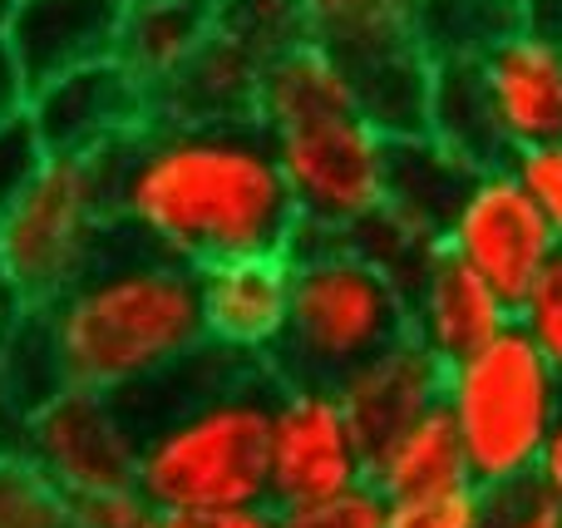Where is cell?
<instances>
[{
  "label": "cell",
  "instance_id": "31",
  "mask_svg": "<svg viewBox=\"0 0 562 528\" xmlns=\"http://www.w3.org/2000/svg\"><path fill=\"white\" fill-rule=\"evenodd\" d=\"M40 164H45V148H40L35 128L25 119L0 124V213L25 193V183L40 173Z\"/></svg>",
  "mask_w": 562,
  "mask_h": 528
},
{
  "label": "cell",
  "instance_id": "34",
  "mask_svg": "<svg viewBox=\"0 0 562 528\" xmlns=\"http://www.w3.org/2000/svg\"><path fill=\"white\" fill-rule=\"evenodd\" d=\"M25 104H30V79H25V69H20L15 49L0 35V124L25 119Z\"/></svg>",
  "mask_w": 562,
  "mask_h": 528
},
{
  "label": "cell",
  "instance_id": "22",
  "mask_svg": "<svg viewBox=\"0 0 562 528\" xmlns=\"http://www.w3.org/2000/svg\"><path fill=\"white\" fill-rule=\"evenodd\" d=\"M429 138L459 158L464 168H504L508 144L498 138V124L488 114L484 85H479L474 59H435L429 79Z\"/></svg>",
  "mask_w": 562,
  "mask_h": 528
},
{
  "label": "cell",
  "instance_id": "18",
  "mask_svg": "<svg viewBox=\"0 0 562 528\" xmlns=\"http://www.w3.org/2000/svg\"><path fill=\"white\" fill-rule=\"evenodd\" d=\"M262 69V59L217 35L207 20L198 49L154 89V114L178 119V124H252Z\"/></svg>",
  "mask_w": 562,
  "mask_h": 528
},
{
  "label": "cell",
  "instance_id": "33",
  "mask_svg": "<svg viewBox=\"0 0 562 528\" xmlns=\"http://www.w3.org/2000/svg\"><path fill=\"white\" fill-rule=\"evenodd\" d=\"M164 528H277L272 504H207V509H173Z\"/></svg>",
  "mask_w": 562,
  "mask_h": 528
},
{
  "label": "cell",
  "instance_id": "14",
  "mask_svg": "<svg viewBox=\"0 0 562 528\" xmlns=\"http://www.w3.org/2000/svg\"><path fill=\"white\" fill-rule=\"evenodd\" d=\"M488 114L508 158L528 144H548L562 134V45L538 30H514L484 55H474Z\"/></svg>",
  "mask_w": 562,
  "mask_h": 528
},
{
  "label": "cell",
  "instance_id": "19",
  "mask_svg": "<svg viewBox=\"0 0 562 528\" xmlns=\"http://www.w3.org/2000/svg\"><path fill=\"white\" fill-rule=\"evenodd\" d=\"M469 178H474V168H464L429 134L390 138V148H385V203H380V217L395 223L405 237H415L419 247H435Z\"/></svg>",
  "mask_w": 562,
  "mask_h": 528
},
{
  "label": "cell",
  "instance_id": "39",
  "mask_svg": "<svg viewBox=\"0 0 562 528\" xmlns=\"http://www.w3.org/2000/svg\"><path fill=\"white\" fill-rule=\"evenodd\" d=\"M207 5H217V0H207Z\"/></svg>",
  "mask_w": 562,
  "mask_h": 528
},
{
  "label": "cell",
  "instance_id": "5",
  "mask_svg": "<svg viewBox=\"0 0 562 528\" xmlns=\"http://www.w3.org/2000/svg\"><path fill=\"white\" fill-rule=\"evenodd\" d=\"M286 257V332L267 361L281 385H336L385 346L405 341V282L356 237L301 227Z\"/></svg>",
  "mask_w": 562,
  "mask_h": 528
},
{
  "label": "cell",
  "instance_id": "8",
  "mask_svg": "<svg viewBox=\"0 0 562 528\" xmlns=\"http://www.w3.org/2000/svg\"><path fill=\"white\" fill-rule=\"evenodd\" d=\"M69 499L128 490L138 470V420L119 395L59 385L20 420L15 454Z\"/></svg>",
  "mask_w": 562,
  "mask_h": 528
},
{
  "label": "cell",
  "instance_id": "1",
  "mask_svg": "<svg viewBox=\"0 0 562 528\" xmlns=\"http://www.w3.org/2000/svg\"><path fill=\"white\" fill-rule=\"evenodd\" d=\"M109 213L124 237L183 267L291 252L301 223L257 124L148 119L104 154Z\"/></svg>",
  "mask_w": 562,
  "mask_h": 528
},
{
  "label": "cell",
  "instance_id": "10",
  "mask_svg": "<svg viewBox=\"0 0 562 528\" xmlns=\"http://www.w3.org/2000/svg\"><path fill=\"white\" fill-rule=\"evenodd\" d=\"M366 484V450L350 430L330 385H281L267 420V504L286 509L301 499Z\"/></svg>",
  "mask_w": 562,
  "mask_h": 528
},
{
  "label": "cell",
  "instance_id": "3",
  "mask_svg": "<svg viewBox=\"0 0 562 528\" xmlns=\"http://www.w3.org/2000/svg\"><path fill=\"white\" fill-rule=\"evenodd\" d=\"M252 124L306 233L350 237L380 213L390 138L360 114L346 69L316 45L301 40L262 69Z\"/></svg>",
  "mask_w": 562,
  "mask_h": 528
},
{
  "label": "cell",
  "instance_id": "28",
  "mask_svg": "<svg viewBox=\"0 0 562 528\" xmlns=\"http://www.w3.org/2000/svg\"><path fill=\"white\" fill-rule=\"evenodd\" d=\"M380 519H385V499L370 484L277 509V528H380Z\"/></svg>",
  "mask_w": 562,
  "mask_h": 528
},
{
  "label": "cell",
  "instance_id": "13",
  "mask_svg": "<svg viewBox=\"0 0 562 528\" xmlns=\"http://www.w3.org/2000/svg\"><path fill=\"white\" fill-rule=\"evenodd\" d=\"M286 252L223 257V262L198 267V316H203V341L213 351L243 356V361H272L281 332H286Z\"/></svg>",
  "mask_w": 562,
  "mask_h": 528
},
{
  "label": "cell",
  "instance_id": "4",
  "mask_svg": "<svg viewBox=\"0 0 562 528\" xmlns=\"http://www.w3.org/2000/svg\"><path fill=\"white\" fill-rule=\"evenodd\" d=\"M277 375L267 361H237L233 375L193 385L173 415L138 430L134 490L158 514L207 504H267V420Z\"/></svg>",
  "mask_w": 562,
  "mask_h": 528
},
{
  "label": "cell",
  "instance_id": "32",
  "mask_svg": "<svg viewBox=\"0 0 562 528\" xmlns=\"http://www.w3.org/2000/svg\"><path fill=\"white\" fill-rule=\"evenodd\" d=\"M75 519H79V528H164V514H158L134 484H128V490L75 499Z\"/></svg>",
  "mask_w": 562,
  "mask_h": 528
},
{
  "label": "cell",
  "instance_id": "11",
  "mask_svg": "<svg viewBox=\"0 0 562 528\" xmlns=\"http://www.w3.org/2000/svg\"><path fill=\"white\" fill-rule=\"evenodd\" d=\"M154 119V94L119 59H94L30 89L25 124L45 158H99Z\"/></svg>",
  "mask_w": 562,
  "mask_h": 528
},
{
  "label": "cell",
  "instance_id": "25",
  "mask_svg": "<svg viewBox=\"0 0 562 528\" xmlns=\"http://www.w3.org/2000/svg\"><path fill=\"white\" fill-rule=\"evenodd\" d=\"M0 528H79L75 499L45 484L25 460L0 454Z\"/></svg>",
  "mask_w": 562,
  "mask_h": 528
},
{
  "label": "cell",
  "instance_id": "35",
  "mask_svg": "<svg viewBox=\"0 0 562 528\" xmlns=\"http://www.w3.org/2000/svg\"><path fill=\"white\" fill-rule=\"evenodd\" d=\"M533 480L562 504V405H558V415H553V430H548V440H543V454H538Z\"/></svg>",
  "mask_w": 562,
  "mask_h": 528
},
{
  "label": "cell",
  "instance_id": "27",
  "mask_svg": "<svg viewBox=\"0 0 562 528\" xmlns=\"http://www.w3.org/2000/svg\"><path fill=\"white\" fill-rule=\"evenodd\" d=\"M514 326L538 346V356L553 366V375L562 381V252L524 292V302L514 306Z\"/></svg>",
  "mask_w": 562,
  "mask_h": 528
},
{
  "label": "cell",
  "instance_id": "23",
  "mask_svg": "<svg viewBox=\"0 0 562 528\" xmlns=\"http://www.w3.org/2000/svg\"><path fill=\"white\" fill-rule=\"evenodd\" d=\"M514 30H524L518 0H425L429 59H474Z\"/></svg>",
  "mask_w": 562,
  "mask_h": 528
},
{
  "label": "cell",
  "instance_id": "38",
  "mask_svg": "<svg viewBox=\"0 0 562 528\" xmlns=\"http://www.w3.org/2000/svg\"><path fill=\"white\" fill-rule=\"evenodd\" d=\"M10 10H15V0H0V30H5V20H10Z\"/></svg>",
  "mask_w": 562,
  "mask_h": 528
},
{
  "label": "cell",
  "instance_id": "26",
  "mask_svg": "<svg viewBox=\"0 0 562 528\" xmlns=\"http://www.w3.org/2000/svg\"><path fill=\"white\" fill-rule=\"evenodd\" d=\"M380 528H484V490L474 480H454L425 494L385 499Z\"/></svg>",
  "mask_w": 562,
  "mask_h": 528
},
{
  "label": "cell",
  "instance_id": "21",
  "mask_svg": "<svg viewBox=\"0 0 562 528\" xmlns=\"http://www.w3.org/2000/svg\"><path fill=\"white\" fill-rule=\"evenodd\" d=\"M213 5L207 0H128L119 20L114 59L154 94L207 35Z\"/></svg>",
  "mask_w": 562,
  "mask_h": 528
},
{
  "label": "cell",
  "instance_id": "9",
  "mask_svg": "<svg viewBox=\"0 0 562 528\" xmlns=\"http://www.w3.org/2000/svg\"><path fill=\"white\" fill-rule=\"evenodd\" d=\"M439 247L454 252L474 277H484L508 306L524 302V292L548 272V262L562 252L553 227L533 207L514 173L504 168H479L464 183L454 213H449Z\"/></svg>",
  "mask_w": 562,
  "mask_h": 528
},
{
  "label": "cell",
  "instance_id": "24",
  "mask_svg": "<svg viewBox=\"0 0 562 528\" xmlns=\"http://www.w3.org/2000/svg\"><path fill=\"white\" fill-rule=\"evenodd\" d=\"M213 30L243 45L252 59L272 65L291 45L306 40L301 30V5L296 0H217L213 5Z\"/></svg>",
  "mask_w": 562,
  "mask_h": 528
},
{
  "label": "cell",
  "instance_id": "2",
  "mask_svg": "<svg viewBox=\"0 0 562 528\" xmlns=\"http://www.w3.org/2000/svg\"><path fill=\"white\" fill-rule=\"evenodd\" d=\"M65 385L134 395L203 351L198 272L114 227L99 262L45 306Z\"/></svg>",
  "mask_w": 562,
  "mask_h": 528
},
{
  "label": "cell",
  "instance_id": "16",
  "mask_svg": "<svg viewBox=\"0 0 562 528\" xmlns=\"http://www.w3.org/2000/svg\"><path fill=\"white\" fill-rule=\"evenodd\" d=\"M124 5L128 0H15L0 35L35 89L79 65L114 59Z\"/></svg>",
  "mask_w": 562,
  "mask_h": 528
},
{
  "label": "cell",
  "instance_id": "7",
  "mask_svg": "<svg viewBox=\"0 0 562 528\" xmlns=\"http://www.w3.org/2000/svg\"><path fill=\"white\" fill-rule=\"evenodd\" d=\"M114 237L109 173L99 158H45L25 193L0 213V282L10 302L45 312Z\"/></svg>",
  "mask_w": 562,
  "mask_h": 528
},
{
  "label": "cell",
  "instance_id": "30",
  "mask_svg": "<svg viewBox=\"0 0 562 528\" xmlns=\"http://www.w3.org/2000/svg\"><path fill=\"white\" fill-rule=\"evenodd\" d=\"M484 528H562V504L528 474L484 490Z\"/></svg>",
  "mask_w": 562,
  "mask_h": 528
},
{
  "label": "cell",
  "instance_id": "36",
  "mask_svg": "<svg viewBox=\"0 0 562 528\" xmlns=\"http://www.w3.org/2000/svg\"><path fill=\"white\" fill-rule=\"evenodd\" d=\"M518 5H524V30H538L562 45V0H518Z\"/></svg>",
  "mask_w": 562,
  "mask_h": 528
},
{
  "label": "cell",
  "instance_id": "12",
  "mask_svg": "<svg viewBox=\"0 0 562 528\" xmlns=\"http://www.w3.org/2000/svg\"><path fill=\"white\" fill-rule=\"evenodd\" d=\"M508 326H514V306L439 243L425 247L405 272V336L425 346L439 366L464 361Z\"/></svg>",
  "mask_w": 562,
  "mask_h": 528
},
{
  "label": "cell",
  "instance_id": "37",
  "mask_svg": "<svg viewBox=\"0 0 562 528\" xmlns=\"http://www.w3.org/2000/svg\"><path fill=\"white\" fill-rule=\"evenodd\" d=\"M10 312H15V302H10L5 282H0V326H5V322H10Z\"/></svg>",
  "mask_w": 562,
  "mask_h": 528
},
{
  "label": "cell",
  "instance_id": "20",
  "mask_svg": "<svg viewBox=\"0 0 562 528\" xmlns=\"http://www.w3.org/2000/svg\"><path fill=\"white\" fill-rule=\"evenodd\" d=\"M454 480H469L464 450H459V435L439 405L400 425L395 435H385L375 450H366V484L380 499H405V494H425Z\"/></svg>",
  "mask_w": 562,
  "mask_h": 528
},
{
  "label": "cell",
  "instance_id": "17",
  "mask_svg": "<svg viewBox=\"0 0 562 528\" xmlns=\"http://www.w3.org/2000/svg\"><path fill=\"white\" fill-rule=\"evenodd\" d=\"M439 385H445V366H439L425 346H415L405 336V341L385 346L380 356H370L366 366H356L350 375H340L330 391H336L360 450H375L400 425L435 411Z\"/></svg>",
  "mask_w": 562,
  "mask_h": 528
},
{
  "label": "cell",
  "instance_id": "6",
  "mask_svg": "<svg viewBox=\"0 0 562 528\" xmlns=\"http://www.w3.org/2000/svg\"><path fill=\"white\" fill-rule=\"evenodd\" d=\"M558 405L562 381L518 326L445 366L439 385V411L454 425L464 474L479 490H498L538 470Z\"/></svg>",
  "mask_w": 562,
  "mask_h": 528
},
{
  "label": "cell",
  "instance_id": "15",
  "mask_svg": "<svg viewBox=\"0 0 562 528\" xmlns=\"http://www.w3.org/2000/svg\"><path fill=\"white\" fill-rule=\"evenodd\" d=\"M306 45L366 79L375 69L429 59L425 45V0H296Z\"/></svg>",
  "mask_w": 562,
  "mask_h": 528
},
{
  "label": "cell",
  "instance_id": "29",
  "mask_svg": "<svg viewBox=\"0 0 562 528\" xmlns=\"http://www.w3.org/2000/svg\"><path fill=\"white\" fill-rule=\"evenodd\" d=\"M508 173L524 183V193L533 198V207L543 213V223L553 227L562 243V134L548 144H528L508 158Z\"/></svg>",
  "mask_w": 562,
  "mask_h": 528
}]
</instances>
